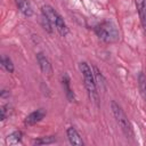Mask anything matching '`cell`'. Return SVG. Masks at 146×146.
Returning <instances> with one entry per match:
<instances>
[{
  "label": "cell",
  "instance_id": "8992f818",
  "mask_svg": "<svg viewBox=\"0 0 146 146\" xmlns=\"http://www.w3.org/2000/svg\"><path fill=\"white\" fill-rule=\"evenodd\" d=\"M135 3L137 7L144 31L146 32V0H135Z\"/></svg>",
  "mask_w": 146,
  "mask_h": 146
},
{
  "label": "cell",
  "instance_id": "4fadbf2b",
  "mask_svg": "<svg viewBox=\"0 0 146 146\" xmlns=\"http://www.w3.org/2000/svg\"><path fill=\"white\" fill-rule=\"evenodd\" d=\"M138 86H139L140 95L143 99L146 102V76L144 73H139L138 75Z\"/></svg>",
  "mask_w": 146,
  "mask_h": 146
},
{
  "label": "cell",
  "instance_id": "7a4b0ae2",
  "mask_svg": "<svg viewBox=\"0 0 146 146\" xmlns=\"http://www.w3.org/2000/svg\"><path fill=\"white\" fill-rule=\"evenodd\" d=\"M111 108H112V113L114 115V119L116 121V123L119 124V127L121 128L122 132L128 137H132L133 136V131H132V127L130 121L128 120L125 113L123 112V110L121 108V106L116 103V102H112L111 103Z\"/></svg>",
  "mask_w": 146,
  "mask_h": 146
},
{
  "label": "cell",
  "instance_id": "3957f363",
  "mask_svg": "<svg viewBox=\"0 0 146 146\" xmlns=\"http://www.w3.org/2000/svg\"><path fill=\"white\" fill-rule=\"evenodd\" d=\"M95 32L99 39L105 42H115L119 40V31L111 22H103L95 27Z\"/></svg>",
  "mask_w": 146,
  "mask_h": 146
},
{
  "label": "cell",
  "instance_id": "e0dca14e",
  "mask_svg": "<svg viewBox=\"0 0 146 146\" xmlns=\"http://www.w3.org/2000/svg\"><path fill=\"white\" fill-rule=\"evenodd\" d=\"M41 22H42V26H43V29L47 31V32H49V33H51L52 32V29H51V26H52V24H51V22L46 17V16H43L42 15V18H41Z\"/></svg>",
  "mask_w": 146,
  "mask_h": 146
},
{
  "label": "cell",
  "instance_id": "52a82bcc",
  "mask_svg": "<svg viewBox=\"0 0 146 146\" xmlns=\"http://www.w3.org/2000/svg\"><path fill=\"white\" fill-rule=\"evenodd\" d=\"M66 132H67V138H68V140H70V143H71L72 145H75V146H82V145H83L82 138L80 137L79 132H78L73 127L68 128Z\"/></svg>",
  "mask_w": 146,
  "mask_h": 146
},
{
  "label": "cell",
  "instance_id": "8fae6325",
  "mask_svg": "<svg viewBox=\"0 0 146 146\" xmlns=\"http://www.w3.org/2000/svg\"><path fill=\"white\" fill-rule=\"evenodd\" d=\"M21 140H22V132L21 131H14V132H11L10 135L7 136L6 144L9 145V146H14V145L19 144Z\"/></svg>",
  "mask_w": 146,
  "mask_h": 146
},
{
  "label": "cell",
  "instance_id": "5bb4252c",
  "mask_svg": "<svg viewBox=\"0 0 146 146\" xmlns=\"http://www.w3.org/2000/svg\"><path fill=\"white\" fill-rule=\"evenodd\" d=\"M1 65L6 68L7 72H9V73H13L14 72V64H13V62H11V59L9 57L3 56L1 58Z\"/></svg>",
  "mask_w": 146,
  "mask_h": 146
},
{
  "label": "cell",
  "instance_id": "2e32d148",
  "mask_svg": "<svg viewBox=\"0 0 146 146\" xmlns=\"http://www.w3.org/2000/svg\"><path fill=\"white\" fill-rule=\"evenodd\" d=\"M56 139H55V137H52V136H50V137H43V138H40V139H35L34 141H33V144L34 145H42V144H51V143H54Z\"/></svg>",
  "mask_w": 146,
  "mask_h": 146
},
{
  "label": "cell",
  "instance_id": "9a60e30c",
  "mask_svg": "<svg viewBox=\"0 0 146 146\" xmlns=\"http://www.w3.org/2000/svg\"><path fill=\"white\" fill-rule=\"evenodd\" d=\"M94 75H95V81L98 82V84L100 86L102 89H105V79L103 78L102 73L98 71V68L96 66H94Z\"/></svg>",
  "mask_w": 146,
  "mask_h": 146
},
{
  "label": "cell",
  "instance_id": "9c48e42d",
  "mask_svg": "<svg viewBox=\"0 0 146 146\" xmlns=\"http://www.w3.org/2000/svg\"><path fill=\"white\" fill-rule=\"evenodd\" d=\"M16 3H17V7L18 9L21 10V13L26 16V17H31L32 16V8L30 6V2L27 0H16Z\"/></svg>",
  "mask_w": 146,
  "mask_h": 146
},
{
  "label": "cell",
  "instance_id": "7c38bea8",
  "mask_svg": "<svg viewBox=\"0 0 146 146\" xmlns=\"http://www.w3.org/2000/svg\"><path fill=\"white\" fill-rule=\"evenodd\" d=\"M55 26H56L57 31L59 32V34H60L62 36H66V34L68 33V27H67L66 23L64 22V19L62 18V16H60V15H59V16H58V18H57Z\"/></svg>",
  "mask_w": 146,
  "mask_h": 146
},
{
  "label": "cell",
  "instance_id": "ac0fdd59",
  "mask_svg": "<svg viewBox=\"0 0 146 146\" xmlns=\"http://www.w3.org/2000/svg\"><path fill=\"white\" fill-rule=\"evenodd\" d=\"M8 108H9V105H3V106H1V110H0V112H1L0 120H1V121H3V120L7 117V115H8V113H9Z\"/></svg>",
  "mask_w": 146,
  "mask_h": 146
},
{
  "label": "cell",
  "instance_id": "30bf717a",
  "mask_svg": "<svg viewBox=\"0 0 146 146\" xmlns=\"http://www.w3.org/2000/svg\"><path fill=\"white\" fill-rule=\"evenodd\" d=\"M62 84H63V88H64V91L66 94L67 99L70 102H74V99H75L74 98V94H73V91H72V89L70 87V79H68V76L66 74H64L63 78H62Z\"/></svg>",
  "mask_w": 146,
  "mask_h": 146
},
{
  "label": "cell",
  "instance_id": "6da1fadb",
  "mask_svg": "<svg viewBox=\"0 0 146 146\" xmlns=\"http://www.w3.org/2000/svg\"><path fill=\"white\" fill-rule=\"evenodd\" d=\"M79 68H80V72L82 74V76H83L84 87H86V89H87L90 98L95 103H97L98 102V95H97L95 75H94V72L91 71V67L86 62H81V63H79Z\"/></svg>",
  "mask_w": 146,
  "mask_h": 146
},
{
  "label": "cell",
  "instance_id": "277c9868",
  "mask_svg": "<svg viewBox=\"0 0 146 146\" xmlns=\"http://www.w3.org/2000/svg\"><path fill=\"white\" fill-rule=\"evenodd\" d=\"M44 116H46V111L42 110V108H40V110H36V111L32 112L31 114H29V115L25 117L24 123H25L26 125H33V124L40 122Z\"/></svg>",
  "mask_w": 146,
  "mask_h": 146
},
{
  "label": "cell",
  "instance_id": "ba28073f",
  "mask_svg": "<svg viewBox=\"0 0 146 146\" xmlns=\"http://www.w3.org/2000/svg\"><path fill=\"white\" fill-rule=\"evenodd\" d=\"M42 15L46 16V17L51 22L52 25L56 24V21H57L58 16H59V15L57 14V11H56L52 7H50V6H48V5H46V6L42 7Z\"/></svg>",
  "mask_w": 146,
  "mask_h": 146
},
{
  "label": "cell",
  "instance_id": "5b68a950",
  "mask_svg": "<svg viewBox=\"0 0 146 146\" xmlns=\"http://www.w3.org/2000/svg\"><path fill=\"white\" fill-rule=\"evenodd\" d=\"M36 60L39 63V66L41 68V71L44 73V74H48L50 75L52 73V68H51V64L49 62V59L42 54V52H39L36 54Z\"/></svg>",
  "mask_w": 146,
  "mask_h": 146
}]
</instances>
